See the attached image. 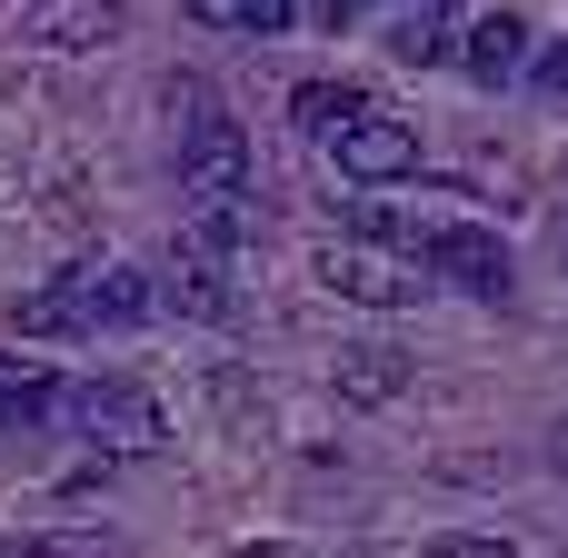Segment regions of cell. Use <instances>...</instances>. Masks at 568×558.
I'll list each match as a JSON object with an SVG mask.
<instances>
[{
    "label": "cell",
    "instance_id": "6da1fadb",
    "mask_svg": "<svg viewBox=\"0 0 568 558\" xmlns=\"http://www.w3.org/2000/svg\"><path fill=\"white\" fill-rule=\"evenodd\" d=\"M170 110H180V200H200L190 230L240 250V230H250V130L200 80H170Z\"/></svg>",
    "mask_w": 568,
    "mask_h": 558
},
{
    "label": "cell",
    "instance_id": "7a4b0ae2",
    "mask_svg": "<svg viewBox=\"0 0 568 558\" xmlns=\"http://www.w3.org/2000/svg\"><path fill=\"white\" fill-rule=\"evenodd\" d=\"M150 310H160V280H150V270L80 260V270H60L50 290H30L10 319H20L30 339H100V329H140Z\"/></svg>",
    "mask_w": 568,
    "mask_h": 558
},
{
    "label": "cell",
    "instance_id": "3957f363",
    "mask_svg": "<svg viewBox=\"0 0 568 558\" xmlns=\"http://www.w3.org/2000/svg\"><path fill=\"white\" fill-rule=\"evenodd\" d=\"M50 419H60L80 449H100V459H150V449L170 439L160 399L130 389V379H70V389H50Z\"/></svg>",
    "mask_w": 568,
    "mask_h": 558
},
{
    "label": "cell",
    "instance_id": "277c9868",
    "mask_svg": "<svg viewBox=\"0 0 568 558\" xmlns=\"http://www.w3.org/2000/svg\"><path fill=\"white\" fill-rule=\"evenodd\" d=\"M409 250H419V270L429 280H449L459 300H509L519 290V270H509V240L499 230H479V220H429V230H409Z\"/></svg>",
    "mask_w": 568,
    "mask_h": 558
},
{
    "label": "cell",
    "instance_id": "5b68a950",
    "mask_svg": "<svg viewBox=\"0 0 568 558\" xmlns=\"http://www.w3.org/2000/svg\"><path fill=\"white\" fill-rule=\"evenodd\" d=\"M320 140H329L339 180H359V190H389V180H409V170H419V130H409V120H389L379 100H359V110H349V120H329Z\"/></svg>",
    "mask_w": 568,
    "mask_h": 558
},
{
    "label": "cell",
    "instance_id": "8992f818",
    "mask_svg": "<svg viewBox=\"0 0 568 558\" xmlns=\"http://www.w3.org/2000/svg\"><path fill=\"white\" fill-rule=\"evenodd\" d=\"M160 300L190 310V319H230V310H240V300H230V250H220L210 230H190V240L170 250V270H160Z\"/></svg>",
    "mask_w": 568,
    "mask_h": 558
},
{
    "label": "cell",
    "instance_id": "52a82bcc",
    "mask_svg": "<svg viewBox=\"0 0 568 558\" xmlns=\"http://www.w3.org/2000/svg\"><path fill=\"white\" fill-rule=\"evenodd\" d=\"M449 50L469 60L479 90H499V80L529 70V20H519V10H489V20H469V40H449Z\"/></svg>",
    "mask_w": 568,
    "mask_h": 558
},
{
    "label": "cell",
    "instance_id": "ba28073f",
    "mask_svg": "<svg viewBox=\"0 0 568 558\" xmlns=\"http://www.w3.org/2000/svg\"><path fill=\"white\" fill-rule=\"evenodd\" d=\"M320 280L339 290V300H369V310H409L429 280H409V270H389V260H369V250H320Z\"/></svg>",
    "mask_w": 568,
    "mask_h": 558
},
{
    "label": "cell",
    "instance_id": "9c48e42d",
    "mask_svg": "<svg viewBox=\"0 0 568 558\" xmlns=\"http://www.w3.org/2000/svg\"><path fill=\"white\" fill-rule=\"evenodd\" d=\"M100 30H120V0H40L30 10V40H50V50H80Z\"/></svg>",
    "mask_w": 568,
    "mask_h": 558
},
{
    "label": "cell",
    "instance_id": "30bf717a",
    "mask_svg": "<svg viewBox=\"0 0 568 558\" xmlns=\"http://www.w3.org/2000/svg\"><path fill=\"white\" fill-rule=\"evenodd\" d=\"M200 30H240V40H280L300 20V0H180Z\"/></svg>",
    "mask_w": 568,
    "mask_h": 558
},
{
    "label": "cell",
    "instance_id": "8fae6325",
    "mask_svg": "<svg viewBox=\"0 0 568 558\" xmlns=\"http://www.w3.org/2000/svg\"><path fill=\"white\" fill-rule=\"evenodd\" d=\"M449 40H459V30H449L439 0H409V10L389 20V60H409V70H419V60H449Z\"/></svg>",
    "mask_w": 568,
    "mask_h": 558
},
{
    "label": "cell",
    "instance_id": "7c38bea8",
    "mask_svg": "<svg viewBox=\"0 0 568 558\" xmlns=\"http://www.w3.org/2000/svg\"><path fill=\"white\" fill-rule=\"evenodd\" d=\"M50 389H60V379H40V369L0 359V429H30V419H50Z\"/></svg>",
    "mask_w": 568,
    "mask_h": 558
},
{
    "label": "cell",
    "instance_id": "4fadbf2b",
    "mask_svg": "<svg viewBox=\"0 0 568 558\" xmlns=\"http://www.w3.org/2000/svg\"><path fill=\"white\" fill-rule=\"evenodd\" d=\"M359 100H369V90H349V80H339V90H329V80H310V90H300V100H290V110H300V130H310V140H320V130H329V120H349V110H359Z\"/></svg>",
    "mask_w": 568,
    "mask_h": 558
},
{
    "label": "cell",
    "instance_id": "5bb4252c",
    "mask_svg": "<svg viewBox=\"0 0 568 558\" xmlns=\"http://www.w3.org/2000/svg\"><path fill=\"white\" fill-rule=\"evenodd\" d=\"M349 359H359V369H349V389H359V399H379V389H399V369H389V349H349Z\"/></svg>",
    "mask_w": 568,
    "mask_h": 558
},
{
    "label": "cell",
    "instance_id": "9a60e30c",
    "mask_svg": "<svg viewBox=\"0 0 568 558\" xmlns=\"http://www.w3.org/2000/svg\"><path fill=\"white\" fill-rule=\"evenodd\" d=\"M539 90H568V50H549V60H539Z\"/></svg>",
    "mask_w": 568,
    "mask_h": 558
},
{
    "label": "cell",
    "instance_id": "2e32d148",
    "mask_svg": "<svg viewBox=\"0 0 568 558\" xmlns=\"http://www.w3.org/2000/svg\"><path fill=\"white\" fill-rule=\"evenodd\" d=\"M549 459H559V469H568V419H559V439H549Z\"/></svg>",
    "mask_w": 568,
    "mask_h": 558
},
{
    "label": "cell",
    "instance_id": "e0dca14e",
    "mask_svg": "<svg viewBox=\"0 0 568 558\" xmlns=\"http://www.w3.org/2000/svg\"><path fill=\"white\" fill-rule=\"evenodd\" d=\"M329 10H359V0H329Z\"/></svg>",
    "mask_w": 568,
    "mask_h": 558
}]
</instances>
